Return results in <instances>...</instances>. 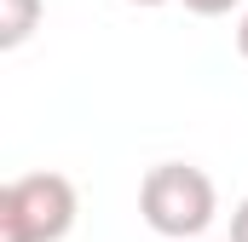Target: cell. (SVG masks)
Returning a JSON list of instances; mask_svg holds the SVG:
<instances>
[{
  "label": "cell",
  "mask_w": 248,
  "mask_h": 242,
  "mask_svg": "<svg viewBox=\"0 0 248 242\" xmlns=\"http://www.w3.org/2000/svg\"><path fill=\"white\" fill-rule=\"evenodd\" d=\"M139 213L156 237H173V242H190L202 237L219 213V196H214V179L190 162H156L144 184H139Z\"/></svg>",
  "instance_id": "1"
},
{
  "label": "cell",
  "mask_w": 248,
  "mask_h": 242,
  "mask_svg": "<svg viewBox=\"0 0 248 242\" xmlns=\"http://www.w3.org/2000/svg\"><path fill=\"white\" fill-rule=\"evenodd\" d=\"M75 213L81 202L63 173H23L0 190V242H63Z\"/></svg>",
  "instance_id": "2"
},
{
  "label": "cell",
  "mask_w": 248,
  "mask_h": 242,
  "mask_svg": "<svg viewBox=\"0 0 248 242\" xmlns=\"http://www.w3.org/2000/svg\"><path fill=\"white\" fill-rule=\"evenodd\" d=\"M231 242H248V196L237 202V213H231Z\"/></svg>",
  "instance_id": "5"
},
{
  "label": "cell",
  "mask_w": 248,
  "mask_h": 242,
  "mask_svg": "<svg viewBox=\"0 0 248 242\" xmlns=\"http://www.w3.org/2000/svg\"><path fill=\"white\" fill-rule=\"evenodd\" d=\"M127 6H168V0H127Z\"/></svg>",
  "instance_id": "7"
},
{
  "label": "cell",
  "mask_w": 248,
  "mask_h": 242,
  "mask_svg": "<svg viewBox=\"0 0 248 242\" xmlns=\"http://www.w3.org/2000/svg\"><path fill=\"white\" fill-rule=\"evenodd\" d=\"M46 0H0V52H17L35 29H41Z\"/></svg>",
  "instance_id": "3"
},
{
  "label": "cell",
  "mask_w": 248,
  "mask_h": 242,
  "mask_svg": "<svg viewBox=\"0 0 248 242\" xmlns=\"http://www.w3.org/2000/svg\"><path fill=\"white\" fill-rule=\"evenodd\" d=\"M237 52L248 58V12H243V23H237Z\"/></svg>",
  "instance_id": "6"
},
{
  "label": "cell",
  "mask_w": 248,
  "mask_h": 242,
  "mask_svg": "<svg viewBox=\"0 0 248 242\" xmlns=\"http://www.w3.org/2000/svg\"><path fill=\"white\" fill-rule=\"evenodd\" d=\"M231 6H243V0H185V12H196V17H219Z\"/></svg>",
  "instance_id": "4"
}]
</instances>
